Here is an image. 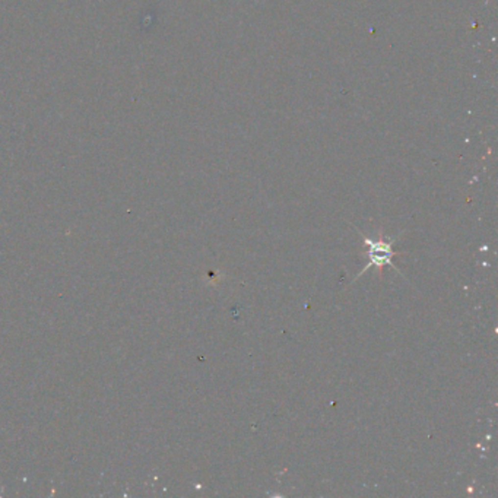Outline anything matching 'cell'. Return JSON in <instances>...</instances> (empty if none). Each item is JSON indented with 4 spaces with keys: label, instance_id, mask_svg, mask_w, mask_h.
<instances>
[{
    "label": "cell",
    "instance_id": "1",
    "mask_svg": "<svg viewBox=\"0 0 498 498\" xmlns=\"http://www.w3.org/2000/svg\"><path fill=\"white\" fill-rule=\"evenodd\" d=\"M364 241H365V244H368L371 247V250L367 253L368 257H370V266H377L379 269L383 267V263H387L389 266H393L390 257L395 253L392 251V244L390 243H386L381 238H380V241L374 243L373 240H370L367 237H364Z\"/></svg>",
    "mask_w": 498,
    "mask_h": 498
}]
</instances>
